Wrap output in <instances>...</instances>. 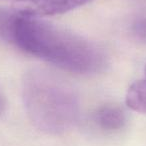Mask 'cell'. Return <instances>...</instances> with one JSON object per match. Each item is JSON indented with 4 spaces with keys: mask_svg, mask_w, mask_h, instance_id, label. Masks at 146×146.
<instances>
[{
    "mask_svg": "<svg viewBox=\"0 0 146 146\" xmlns=\"http://www.w3.org/2000/svg\"><path fill=\"white\" fill-rule=\"evenodd\" d=\"M2 36L69 72L92 74L106 65L105 54L96 44L43 20L32 10L13 11Z\"/></svg>",
    "mask_w": 146,
    "mask_h": 146,
    "instance_id": "1",
    "label": "cell"
},
{
    "mask_svg": "<svg viewBox=\"0 0 146 146\" xmlns=\"http://www.w3.org/2000/svg\"><path fill=\"white\" fill-rule=\"evenodd\" d=\"M23 100L29 119L48 134H63L76 124L79 100L75 91L60 77L34 69L23 80Z\"/></svg>",
    "mask_w": 146,
    "mask_h": 146,
    "instance_id": "2",
    "label": "cell"
},
{
    "mask_svg": "<svg viewBox=\"0 0 146 146\" xmlns=\"http://www.w3.org/2000/svg\"><path fill=\"white\" fill-rule=\"evenodd\" d=\"M92 0H32L33 12L39 16L56 15L86 4Z\"/></svg>",
    "mask_w": 146,
    "mask_h": 146,
    "instance_id": "3",
    "label": "cell"
},
{
    "mask_svg": "<svg viewBox=\"0 0 146 146\" xmlns=\"http://www.w3.org/2000/svg\"><path fill=\"white\" fill-rule=\"evenodd\" d=\"M95 122L101 129L116 131L125 125L126 116L123 110L118 106L104 105L96 111Z\"/></svg>",
    "mask_w": 146,
    "mask_h": 146,
    "instance_id": "4",
    "label": "cell"
},
{
    "mask_svg": "<svg viewBox=\"0 0 146 146\" xmlns=\"http://www.w3.org/2000/svg\"><path fill=\"white\" fill-rule=\"evenodd\" d=\"M126 104L132 110L146 113V79L138 80L128 88Z\"/></svg>",
    "mask_w": 146,
    "mask_h": 146,
    "instance_id": "5",
    "label": "cell"
},
{
    "mask_svg": "<svg viewBox=\"0 0 146 146\" xmlns=\"http://www.w3.org/2000/svg\"><path fill=\"white\" fill-rule=\"evenodd\" d=\"M133 30L139 37L146 39V18L137 20L133 25Z\"/></svg>",
    "mask_w": 146,
    "mask_h": 146,
    "instance_id": "6",
    "label": "cell"
},
{
    "mask_svg": "<svg viewBox=\"0 0 146 146\" xmlns=\"http://www.w3.org/2000/svg\"><path fill=\"white\" fill-rule=\"evenodd\" d=\"M4 108H5V102H4V99H3V96L0 93V115L3 113Z\"/></svg>",
    "mask_w": 146,
    "mask_h": 146,
    "instance_id": "7",
    "label": "cell"
},
{
    "mask_svg": "<svg viewBox=\"0 0 146 146\" xmlns=\"http://www.w3.org/2000/svg\"><path fill=\"white\" fill-rule=\"evenodd\" d=\"M13 1H32V0H13Z\"/></svg>",
    "mask_w": 146,
    "mask_h": 146,
    "instance_id": "8",
    "label": "cell"
},
{
    "mask_svg": "<svg viewBox=\"0 0 146 146\" xmlns=\"http://www.w3.org/2000/svg\"><path fill=\"white\" fill-rule=\"evenodd\" d=\"M145 74H146V65H145Z\"/></svg>",
    "mask_w": 146,
    "mask_h": 146,
    "instance_id": "9",
    "label": "cell"
}]
</instances>
